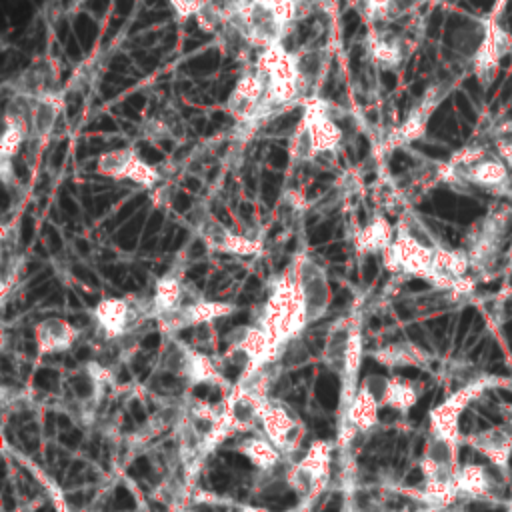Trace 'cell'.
Returning <instances> with one entry per match:
<instances>
[{
    "label": "cell",
    "instance_id": "obj_19",
    "mask_svg": "<svg viewBox=\"0 0 512 512\" xmlns=\"http://www.w3.org/2000/svg\"><path fill=\"white\" fill-rule=\"evenodd\" d=\"M464 442L470 444L474 450L482 452L498 470L504 472L508 468L512 454V432L508 428L492 426L488 430L466 436Z\"/></svg>",
    "mask_w": 512,
    "mask_h": 512
},
{
    "label": "cell",
    "instance_id": "obj_8",
    "mask_svg": "<svg viewBox=\"0 0 512 512\" xmlns=\"http://www.w3.org/2000/svg\"><path fill=\"white\" fill-rule=\"evenodd\" d=\"M492 384L490 376H478L460 390L452 392L446 400L436 404L428 412V424H430V436H438L442 440H448L452 444L460 442V430L458 420L466 406L476 400L488 386Z\"/></svg>",
    "mask_w": 512,
    "mask_h": 512
},
{
    "label": "cell",
    "instance_id": "obj_16",
    "mask_svg": "<svg viewBox=\"0 0 512 512\" xmlns=\"http://www.w3.org/2000/svg\"><path fill=\"white\" fill-rule=\"evenodd\" d=\"M4 88H10V94H26V96H44L50 92H58V68L50 58H40L14 76L12 82H6Z\"/></svg>",
    "mask_w": 512,
    "mask_h": 512
},
{
    "label": "cell",
    "instance_id": "obj_30",
    "mask_svg": "<svg viewBox=\"0 0 512 512\" xmlns=\"http://www.w3.org/2000/svg\"><path fill=\"white\" fill-rule=\"evenodd\" d=\"M510 426H512V416H510Z\"/></svg>",
    "mask_w": 512,
    "mask_h": 512
},
{
    "label": "cell",
    "instance_id": "obj_24",
    "mask_svg": "<svg viewBox=\"0 0 512 512\" xmlns=\"http://www.w3.org/2000/svg\"><path fill=\"white\" fill-rule=\"evenodd\" d=\"M420 398V390L414 382L400 376H388L384 392L380 396V406H388L398 412H408Z\"/></svg>",
    "mask_w": 512,
    "mask_h": 512
},
{
    "label": "cell",
    "instance_id": "obj_21",
    "mask_svg": "<svg viewBox=\"0 0 512 512\" xmlns=\"http://www.w3.org/2000/svg\"><path fill=\"white\" fill-rule=\"evenodd\" d=\"M396 236V228L384 214H374L362 228L354 232L352 244L356 254H384Z\"/></svg>",
    "mask_w": 512,
    "mask_h": 512
},
{
    "label": "cell",
    "instance_id": "obj_14",
    "mask_svg": "<svg viewBox=\"0 0 512 512\" xmlns=\"http://www.w3.org/2000/svg\"><path fill=\"white\" fill-rule=\"evenodd\" d=\"M362 358H364V338H362V324L360 318L354 322L350 338H348V348L344 356V366L338 374L340 378V398H338V420L348 412L358 388H360V368H362Z\"/></svg>",
    "mask_w": 512,
    "mask_h": 512
},
{
    "label": "cell",
    "instance_id": "obj_11",
    "mask_svg": "<svg viewBox=\"0 0 512 512\" xmlns=\"http://www.w3.org/2000/svg\"><path fill=\"white\" fill-rule=\"evenodd\" d=\"M294 272H296V280L308 310V320L310 324L320 320L326 310L330 308L332 302V290H330V280L326 274V268L312 258L306 252H300L294 260Z\"/></svg>",
    "mask_w": 512,
    "mask_h": 512
},
{
    "label": "cell",
    "instance_id": "obj_6",
    "mask_svg": "<svg viewBox=\"0 0 512 512\" xmlns=\"http://www.w3.org/2000/svg\"><path fill=\"white\" fill-rule=\"evenodd\" d=\"M438 246V244H436ZM432 244L416 238L406 228L396 226V236L388 250L382 254L384 268L392 274L414 276L422 280H430L434 272V248Z\"/></svg>",
    "mask_w": 512,
    "mask_h": 512
},
{
    "label": "cell",
    "instance_id": "obj_25",
    "mask_svg": "<svg viewBox=\"0 0 512 512\" xmlns=\"http://www.w3.org/2000/svg\"><path fill=\"white\" fill-rule=\"evenodd\" d=\"M372 358L388 368L396 366H424L426 364V354L416 346V344H388L380 350L372 352Z\"/></svg>",
    "mask_w": 512,
    "mask_h": 512
},
{
    "label": "cell",
    "instance_id": "obj_9",
    "mask_svg": "<svg viewBox=\"0 0 512 512\" xmlns=\"http://www.w3.org/2000/svg\"><path fill=\"white\" fill-rule=\"evenodd\" d=\"M236 310H238V306L232 302L208 300V298L196 296L192 300H186L178 310L154 318V322L164 336H176V332H180L184 328L212 324L220 318L234 314Z\"/></svg>",
    "mask_w": 512,
    "mask_h": 512
},
{
    "label": "cell",
    "instance_id": "obj_27",
    "mask_svg": "<svg viewBox=\"0 0 512 512\" xmlns=\"http://www.w3.org/2000/svg\"><path fill=\"white\" fill-rule=\"evenodd\" d=\"M254 4L266 8L286 24L294 26L304 10V0H252Z\"/></svg>",
    "mask_w": 512,
    "mask_h": 512
},
{
    "label": "cell",
    "instance_id": "obj_18",
    "mask_svg": "<svg viewBox=\"0 0 512 512\" xmlns=\"http://www.w3.org/2000/svg\"><path fill=\"white\" fill-rule=\"evenodd\" d=\"M234 450L240 456H244L258 472H272V470L286 466V458L270 442V438L264 432H254V434L242 436L234 444Z\"/></svg>",
    "mask_w": 512,
    "mask_h": 512
},
{
    "label": "cell",
    "instance_id": "obj_28",
    "mask_svg": "<svg viewBox=\"0 0 512 512\" xmlns=\"http://www.w3.org/2000/svg\"><path fill=\"white\" fill-rule=\"evenodd\" d=\"M206 2H208V0H170L172 8H174V12H176V16H178L180 20H186V18H190V16L196 18V14L200 12V8H202Z\"/></svg>",
    "mask_w": 512,
    "mask_h": 512
},
{
    "label": "cell",
    "instance_id": "obj_15",
    "mask_svg": "<svg viewBox=\"0 0 512 512\" xmlns=\"http://www.w3.org/2000/svg\"><path fill=\"white\" fill-rule=\"evenodd\" d=\"M80 338V328L60 316H46L34 324V344L38 358L70 350Z\"/></svg>",
    "mask_w": 512,
    "mask_h": 512
},
{
    "label": "cell",
    "instance_id": "obj_1",
    "mask_svg": "<svg viewBox=\"0 0 512 512\" xmlns=\"http://www.w3.org/2000/svg\"><path fill=\"white\" fill-rule=\"evenodd\" d=\"M256 322L270 334L280 354H284L286 346L292 340L300 338L302 332L310 326L308 310L296 280L294 264H290L272 282L270 294Z\"/></svg>",
    "mask_w": 512,
    "mask_h": 512
},
{
    "label": "cell",
    "instance_id": "obj_10",
    "mask_svg": "<svg viewBox=\"0 0 512 512\" xmlns=\"http://www.w3.org/2000/svg\"><path fill=\"white\" fill-rule=\"evenodd\" d=\"M228 114L242 128H254L266 122L264 118V80L254 64L238 78L226 100Z\"/></svg>",
    "mask_w": 512,
    "mask_h": 512
},
{
    "label": "cell",
    "instance_id": "obj_23",
    "mask_svg": "<svg viewBox=\"0 0 512 512\" xmlns=\"http://www.w3.org/2000/svg\"><path fill=\"white\" fill-rule=\"evenodd\" d=\"M456 486L460 494L470 498H490L494 490L492 476L482 464H464L456 470Z\"/></svg>",
    "mask_w": 512,
    "mask_h": 512
},
{
    "label": "cell",
    "instance_id": "obj_4",
    "mask_svg": "<svg viewBox=\"0 0 512 512\" xmlns=\"http://www.w3.org/2000/svg\"><path fill=\"white\" fill-rule=\"evenodd\" d=\"M334 444L328 440H314L306 452L288 464L286 488H290L302 504H314L326 490L330 480Z\"/></svg>",
    "mask_w": 512,
    "mask_h": 512
},
{
    "label": "cell",
    "instance_id": "obj_12",
    "mask_svg": "<svg viewBox=\"0 0 512 512\" xmlns=\"http://www.w3.org/2000/svg\"><path fill=\"white\" fill-rule=\"evenodd\" d=\"M96 172L112 180H128L142 188H154L160 182V172L142 160V156L132 148H114L98 156Z\"/></svg>",
    "mask_w": 512,
    "mask_h": 512
},
{
    "label": "cell",
    "instance_id": "obj_17",
    "mask_svg": "<svg viewBox=\"0 0 512 512\" xmlns=\"http://www.w3.org/2000/svg\"><path fill=\"white\" fill-rule=\"evenodd\" d=\"M366 46L374 62L384 68L400 66L408 54V42L396 30H390L388 24H372L366 36Z\"/></svg>",
    "mask_w": 512,
    "mask_h": 512
},
{
    "label": "cell",
    "instance_id": "obj_20",
    "mask_svg": "<svg viewBox=\"0 0 512 512\" xmlns=\"http://www.w3.org/2000/svg\"><path fill=\"white\" fill-rule=\"evenodd\" d=\"M358 318H360L358 312H348V314L340 316L336 322H332L326 332V338L322 344V362L326 368H330L336 374H340V370L344 366L348 338H350L352 326Z\"/></svg>",
    "mask_w": 512,
    "mask_h": 512
},
{
    "label": "cell",
    "instance_id": "obj_22",
    "mask_svg": "<svg viewBox=\"0 0 512 512\" xmlns=\"http://www.w3.org/2000/svg\"><path fill=\"white\" fill-rule=\"evenodd\" d=\"M152 312L154 318L178 310L186 302V282L182 270H168L154 282L152 292Z\"/></svg>",
    "mask_w": 512,
    "mask_h": 512
},
{
    "label": "cell",
    "instance_id": "obj_7",
    "mask_svg": "<svg viewBox=\"0 0 512 512\" xmlns=\"http://www.w3.org/2000/svg\"><path fill=\"white\" fill-rule=\"evenodd\" d=\"M258 424L262 432L270 438V442L282 452V456L288 462H292L306 434V428L300 416L282 400L266 396L260 402Z\"/></svg>",
    "mask_w": 512,
    "mask_h": 512
},
{
    "label": "cell",
    "instance_id": "obj_13",
    "mask_svg": "<svg viewBox=\"0 0 512 512\" xmlns=\"http://www.w3.org/2000/svg\"><path fill=\"white\" fill-rule=\"evenodd\" d=\"M194 232L212 252L230 256H256L262 250L260 240L232 232L228 226H224L210 214H204L194 222Z\"/></svg>",
    "mask_w": 512,
    "mask_h": 512
},
{
    "label": "cell",
    "instance_id": "obj_2",
    "mask_svg": "<svg viewBox=\"0 0 512 512\" xmlns=\"http://www.w3.org/2000/svg\"><path fill=\"white\" fill-rule=\"evenodd\" d=\"M302 106L304 112L290 138L292 162H312L318 156L336 152L344 140L338 106L320 96L304 100Z\"/></svg>",
    "mask_w": 512,
    "mask_h": 512
},
{
    "label": "cell",
    "instance_id": "obj_5",
    "mask_svg": "<svg viewBox=\"0 0 512 512\" xmlns=\"http://www.w3.org/2000/svg\"><path fill=\"white\" fill-rule=\"evenodd\" d=\"M94 326L100 336L110 340H120L132 334L138 324L146 320H154L152 298H122V296H104L92 308Z\"/></svg>",
    "mask_w": 512,
    "mask_h": 512
},
{
    "label": "cell",
    "instance_id": "obj_3",
    "mask_svg": "<svg viewBox=\"0 0 512 512\" xmlns=\"http://www.w3.org/2000/svg\"><path fill=\"white\" fill-rule=\"evenodd\" d=\"M162 370L182 380L188 388L198 384H210L222 388L226 394L230 392V384L226 376L218 370L214 360L206 354L190 348L188 344L176 340V336H166V342L160 352Z\"/></svg>",
    "mask_w": 512,
    "mask_h": 512
},
{
    "label": "cell",
    "instance_id": "obj_29",
    "mask_svg": "<svg viewBox=\"0 0 512 512\" xmlns=\"http://www.w3.org/2000/svg\"><path fill=\"white\" fill-rule=\"evenodd\" d=\"M236 512H272V510H268L264 506H256V504H242V506H238Z\"/></svg>",
    "mask_w": 512,
    "mask_h": 512
},
{
    "label": "cell",
    "instance_id": "obj_26",
    "mask_svg": "<svg viewBox=\"0 0 512 512\" xmlns=\"http://www.w3.org/2000/svg\"><path fill=\"white\" fill-rule=\"evenodd\" d=\"M358 12L372 24H390L396 20L394 0H356Z\"/></svg>",
    "mask_w": 512,
    "mask_h": 512
}]
</instances>
